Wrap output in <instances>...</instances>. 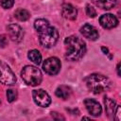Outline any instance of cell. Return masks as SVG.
I'll return each instance as SVG.
<instances>
[{"instance_id":"6da1fadb","label":"cell","mask_w":121,"mask_h":121,"mask_svg":"<svg viewBox=\"0 0 121 121\" xmlns=\"http://www.w3.org/2000/svg\"><path fill=\"white\" fill-rule=\"evenodd\" d=\"M66 46L65 58L68 60H79L86 52V45L83 40L77 36H69L64 40Z\"/></svg>"},{"instance_id":"7a4b0ae2","label":"cell","mask_w":121,"mask_h":121,"mask_svg":"<svg viewBox=\"0 0 121 121\" xmlns=\"http://www.w3.org/2000/svg\"><path fill=\"white\" fill-rule=\"evenodd\" d=\"M85 82L87 88L94 94H101L106 92L112 86V82L109 78L101 74H92L88 76L85 78Z\"/></svg>"},{"instance_id":"3957f363","label":"cell","mask_w":121,"mask_h":121,"mask_svg":"<svg viewBox=\"0 0 121 121\" xmlns=\"http://www.w3.org/2000/svg\"><path fill=\"white\" fill-rule=\"evenodd\" d=\"M39 33V41L42 46L45 48H50L54 46L59 39V32L58 30L51 26L50 25L45 27L44 29L38 32Z\"/></svg>"},{"instance_id":"277c9868","label":"cell","mask_w":121,"mask_h":121,"mask_svg":"<svg viewBox=\"0 0 121 121\" xmlns=\"http://www.w3.org/2000/svg\"><path fill=\"white\" fill-rule=\"evenodd\" d=\"M21 77L23 80L27 85H30V86L39 85L43 78L41 71L37 67L31 66V65H26L23 68L21 72Z\"/></svg>"},{"instance_id":"5b68a950","label":"cell","mask_w":121,"mask_h":121,"mask_svg":"<svg viewBox=\"0 0 121 121\" xmlns=\"http://www.w3.org/2000/svg\"><path fill=\"white\" fill-rule=\"evenodd\" d=\"M0 82L6 85H13L16 82V77L8 64L0 60Z\"/></svg>"},{"instance_id":"8992f818","label":"cell","mask_w":121,"mask_h":121,"mask_svg":"<svg viewBox=\"0 0 121 121\" xmlns=\"http://www.w3.org/2000/svg\"><path fill=\"white\" fill-rule=\"evenodd\" d=\"M60 67H61L60 60L56 57H51V58L46 59L43 63V71L46 74L51 75V76L57 75L60 72Z\"/></svg>"},{"instance_id":"52a82bcc","label":"cell","mask_w":121,"mask_h":121,"mask_svg":"<svg viewBox=\"0 0 121 121\" xmlns=\"http://www.w3.org/2000/svg\"><path fill=\"white\" fill-rule=\"evenodd\" d=\"M32 96H33L34 102L40 107L46 108L51 103V98H50L49 95L42 89L34 90L33 93H32Z\"/></svg>"},{"instance_id":"ba28073f","label":"cell","mask_w":121,"mask_h":121,"mask_svg":"<svg viewBox=\"0 0 121 121\" xmlns=\"http://www.w3.org/2000/svg\"><path fill=\"white\" fill-rule=\"evenodd\" d=\"M7 30L9 33V37L11 39V41H13L15 43H19L23 40L24 30L19 25H16V24L9 25L7 27Z\"/></svg>"},{"instance_id":"9c48e42d","label":"cell","mask_w":121,"mask_h":121,"mask_svg":"<svg viewBox=\"0 0 121 121\" xmlns=\"http://www.w3.org/2000/svg\"><path fill=\"white\" fill-rule=\"evenodd\" d=\"M99 23H100V26L102 27L110 29V28L115 27L118 25V20L113 14L106 13V14H103L99 18Z\"/></svg>"},{"instance_id":"30bf717a","label":"cell","mask_w":121,"mask_h":121,"mask_svg":"<svg viewBox=\"0 0 121 121\" xmlns=\"http://www.w3.org/2000/svg\"><path fill=\"white\" fill-rule=\"evenodd\" d=\"M84 105H85L87 111L93 116H99L102 112V108H101L100 104L93 98H86L84 100Z\"/></svg>"},{"instance_id":"8fae6325","label":"cell","mask_w":121,"mask_h":121,"mask_svg":"<svg viewBox=\"0 0 121 121\" xmlns=\"http://www.w3.org/2000/svg\"><path fill=\"white\" fill-rule=\"evenodd\" d=\"M80 33L85 38H87L89 40H92V41H95L99 36L96 28L95 26H93L92 25H89V24H85L81 26Z\"/></svg>"},{"instance_id":"7c38bea8","label":"cell","mask_w":121,"mask_h":121,"mask_svg":"<svg viewBox=\"0 0 121 121\" xmlns=\"http://www.w3.org/2000/svg\"><path fill=\"white\" fill-rule=\"evenodd\" d=\"M61 15L67 20H75L78 15V10L71 4H63L61 6Z\"/></svg>"},{"instance_id":"4fadbf2b","label":"cell","mask_w":121,"mask_h":121,"mask_svg":"<svg viewBox=\"0 0 121 121\" xmlns=\"http://www.w3.org/2000/svg\"><path fill=\"white\" fill-rule=\"evenodd\" d=\"M104 104H105V110H106L108 116L110 118H113V114L115 112H114L115 111V101L109 96H105Z\"/></svg>"},{"instance_id":"5bb4252c","label":"cell","mask_w":121,"mask_h":121,"mask_svg":"<svg viewBox=\"0 0 121 121\" xmlns=\"http://www.w3.org/2000/svg\"><path fill=\"white\" fill-rule=\"evenodd\" d=\"M96 7L102 9H111L116 5V0H91Z\"/></svg>"},{"instance_id":"9a60e30c","label":"cell","mask_w":121,"mask_h":121,"mask_svg":"<svg viewBox=\"0 0 121 121\" xmlns=\"http://www.w3.org/2000/svg\"><path fill=\"white\" fill-rule=\"evenodd\" d=\"M71 88L66 86V85H60L59 86L57 89H56V95L60 98H62V99H67L69 98V96L71 95Z\"/></svg>"},{"instance_id":"2e32d148","label":"cell","mask_w":121,"mask_h":121,"mask_svg":"<svg viewBox=\"0 0 121 121\" xmlns=\"http://www.w3.org/2000/svg\"><path fill=\"white\" fill-rule=\"evenodd\" d=\"M27 57H28V59H29L32 62H34V63L37 64V65H39V64L41 63V61H42V55H41V53H40L38 50H36V49L30 50V51L28 52V54H27Z\"/></svg>"},{"instance_id":"e0dca14e","label":"cell","mask_w":121,"mask_h":121,"mask_svg":"<svg viewBox=\"0 0 121 121\" xmlns=\"http://www.w3.org/2000/svg\"><path fill=\"white\" fill-rule=\"evenodd\" d=\"M14 16L16 19H18L19 21H26L29 19L30 17V13L25 9H18L15 12H14Z\"/></svg>"},{"instance_id":"ac0fdd59","label":"cell","mask_w":121,"mask_h":121,"mask_svg":"<svg viewBox=\"0 0 121 121\" xmlns=\"http://www.w3.org/2000/svg\"><path fill=\"white\" fill-rule=\"evenodd\" d=\"M49 26V22L45 19H37L34 23V27L35 29L39 32L43 29H44L45 27H47Z\"/></svg>"},{"instance_id":"d6986e66","label":"cell","mask_w":121,"mask_h":121,"mask_svg":"<svg viewBox=\"0 0 121 121\" xmlns=\"http://www.w3.org/2000/svg\"><path fill=\"white\" fill-rule=\"evenodd\" d=\"M17 92L15 90H12V89H9L7 91V99L9 102H13L14 100H16L17 98Z\"/></svg>"},{"instance_id":"ffe728a7","label":"cell","mask_w":121,"mask_h":121,"mask_svg":"<svg viewBox=\"0 0 121 121\" xmlns=\"http://www.w3.org/2000/svg\"><path fill=\"white\" fill-rule=\"evenodd\" d=\"M86 14L89 16V17H95L96 16V10L95 9V8H93L92 6L90 5H87L86 6Z\"/></svg>"},{"instance_id":"44dd1931","label":"cell","mask_w":121,"mask_h":121,"mask_svg":"<svg viewBox=\"0 0 121 121\" xmlns=\"http://www.w3.org/2000/svg\"><path fill=\"white\" fill-rule=\"evenodd\" d=\"M14 4V0H0V5L4 9H10Z\"/></svg>"},{"instance_id":"7402d4cb","label":"cell","mask_w":121,"mask_h":121,"mask_svg":"<svg viewBox=\"0 0 121 121\" xmlns=\"http://www.w3.org/2000/svg\"><path fill=\"white\" fill-rule=\"evenodd\" d=\"M7 44H8V38L5 35H1L0 36V46L5 47Z\"/></svg>"},{"instance_id":"603a6c76","label":"cell","mask_w":121,"mask_h":121,"mask_svg":"<svg viewBox=\"0 0 121 121\" xmlns=\"http://www.w3.org/2000/svg\"><path fill=\"white\" fill-rule=\"evenodd\" d=\"M50 113H51V116H52L54 119H57V120H58V119H60V120L62 119V120H64V117H63L62 115H60V114H59L58 112H51Z\"/></svg>"},{"instance_id":"cb8c5ba5","label":"cell","mask_w":121,"mask_h":121,"mask_svg":"<svg viewBox=\"0 0 121 121\" xmlns=\"http://www.w3.org/2000/svg\"><path fill=\"white\" fill-rule=\"evenodd\" d=\"M120 112V106H117L116 107V113L115 114H116V120H118V121L120 120V112Z\"/></svg>"},{"instance_id":"d4e9b609","label":"cell","mask_w":121,"mask_h":121,"mask_svg":"<svg viewBox=\"0 0 121 121\" xmlns=\"http://www.w3.org/2000/svg\"><path fill=\"white\" fill-rule=\"evenodd\" d=\"M116 69H117V75L120 77L121 76V73H120V62H118V64L116 66Z\"/></svg>"},{"instance_id":"484cf974","label":"cell","mask_w":121,"mask_h":121,"mask_svg":"<svg viewBox=\"0 0 121 121\" xmlns=\"http://www.w3.org/2000/svg\"><path fill=\"white\" fill-rule=\"evenodd\" d=\"M101 50L104 52V54H109V50H108V48H106V47H101Z\"/></svg>"}]
</instances>
